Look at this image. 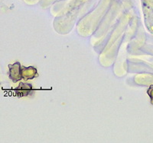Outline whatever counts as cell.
<instances>
[{
    "label": "cell",
    "mask_w": 153,
    "mask_h": 143,
    "mask_svg": "<svg viewBox=\"0 0 153 143\" xmlns=\"http://www.w3.org/2000/svg\"><path fill=\"white\" fill-rule=\"evenodd\" d=\"M9 77L13 82H17L22 78V65L20 62H16V63L9 65Z\"/></svg>",
    "instance_id": "obj_1"
},
{
    "label": "cell",
    "mask_w": 153,
    "mask_h": 143,
    "mask_svg": "<svg viewBox=\"0 0 153 143\" xmlns=\"http://www.w3.org/2000/svg\"><path fill=\"white\" fill-rule=\"evenodd\" d=\"M32 90V85L26 83H20L17 88H16V95L19 97L27 96Z\"/></svg>",
    "instance_id": "obj_2"
},
{
    "label": "cell",
    "mask_w": 153,
    "mask_h": 143,
    "mask_svg": "<svg viewBox=\"0 0 153 143\" xmlns=\"http://www.w3.org/2000/svg\"><path fill=\"white\" fill-rule=\"evenodd\" d=\"M22 78L25 80L32 79L35 78V76H38V73L35 68L31 67V66L28 68L22 66Z\"/></svg>",
    "instance_id": "obj_3"
},
{
    "label": "cell",
    "mask_w": 153,
    "mask_h": 143,
    "mask_svg": "<svg viewBox=\"0 0 153 143\" xmlns=\"http://www.w3.org/2000/svg\"><path fill=\"white\" fill-rule=\"evenodd\" d=\"M148 94L151 98V103L153 104V85H151L148 90Z\"/></svg>",
    "instance_id": "obj_4"
}]
</instances>
